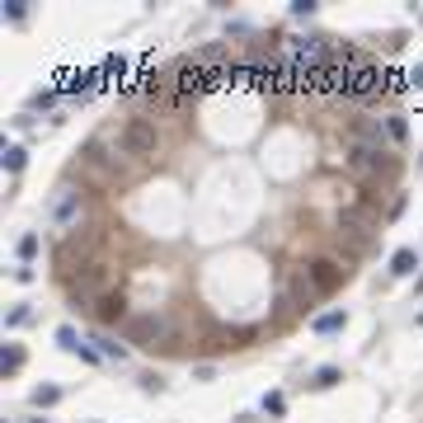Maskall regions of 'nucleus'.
Returning a JSON list of instances; mask_svg holds the SVG:
<instances>
[{
    "label": "nucleus",
    "mask_w": 423,
    "mask_h": 423,
    "mask_svg": "<svg viewBox=\"0 0 423 423\" xmlns=\"http://www.w3.org/2000/svg\"><path fill=\"white\" fill-rule=\"evenodd\" d=\"M348 169L362 179V184H395L400 179V156L381 141H353L348 146Z\"/></svg>",
    "instance_id": "nucleus-1"
},
{
    "label": "nucleus",
    "mask_w": 423,
    "mask_h": 423,
    "mask_svg": "<svg viewBox=\"0 0 423 423\" xmlns=\"http://www.w3.org/2000/svg\"><path fill=\"white\" fill-rule=\"evenodd\" d=\"M123 334H127V344H136V348H179L174 324H169V316H160V311H136V316L123 324Z\"/></svg>",
    "instance_id": "nucleus-2"
},
{
    "label": "nucleus",
    "mask_w": 423,
    "mask_h": 423,
    "mask_svg": "<svg viewBox=\"0 0 423 423\" xmlns=\"http://www.w3.org/2000/svg\"><path fill=\"white\" fill-rule=\"evenodd\" d=\"M71 174H76L80 184L90 188H108L118 174H113V151H104V141L94 136V141H85L76 151V160H71Z\"/></svg>",
    "instance_id": "nucleus-3"
},
{
    "label": "nucleus",
    "mask_w": 423,
    "mask_h": 423,
    "mask_svg": "<svg viewBox=\"0 0 423 423\" xmlns=\"http://www.w3.org/2000/svg\"><path fill=\"white\" fill-rule=\"evenodd\" d=\"M118 151H127L132 160H151L160 151V127L151 118H127L118 127Z\"/></svg>",
    "instance_id": "nucleus-4"
},
{
    "label": "nucleus",
    "mask_w": 423,
    "mask_h": 423,
    "mask_svg": "<svg viewBox=\"0 0 423 423\" xmlns=\"http://www.w3.org/2000/svg\"><path fill=\"white\" fill-rule=\"evenodd\" d=\"M306 273H311V282H316L320 296H334V291L353 278V264H348L344 254H316V259L306 264Z\"/></svg>",
    "instance_id": "nucleus-5"
},
{
    "label": "nucleus",
    "mask_w": 423,
    "mask_h": 423,
    "mask_svg": "<svg viewBox=\"0 0 423 423\" xmlns=\"http://www.w3.org/2000/svg\"><path fill=\"white\" fill-rule=\"evenodd\" d=\"M334 226H344V231H358V236H376L381 231V212L376 207H367V203H339V212H334Z\"/></svg>",
    "instance_id": "nucleus-6"
},
{
    "label": "nucleus",
    "mask_w": 423,
    "mask_h": 423,
    "mask_svg": "<svg viewBox=\"0 0 423 423\" xmlns=\"http://www.w3.org/2000/svg\"><path fill=\"white\" fill-rule=\"evenodd\" d=\"M282 306L287 311H316L320 306V291H316V282H311V273L306 268H287V291H282Z\"/></svg>",
    "instance_id": "nucleus-7"
},
{
    "label": "nucleus",
    "mask_w": 423,
    "mask_h": 423,
    "mask_svg": "<svg viewBox=\"0 0 423 423\" xmlns=\"http://www.w3.org/2000/svg\"><path fill=\"white\" fill-rule=\"evenodd\" d=\"M381 80H386V76H381V66L362 56V61L353 66V76H348V99H376V94L386 90Z\"/></svg>",
    "instance_id": "nucleus-8"
},
{
    "label": "nucleus",
    "mask_w": 423,
    "mask_h": 423,
    "mask_svg": "<svg viewBox=\"0 0 423 423\" xmlns=\"http://www.w3.org/2000/svg\"><path fill=\"white\" fill-rule=\"evenodd\" d=\"M367 249H371V240H367V236H358V231H344V226L334 231V254H344L348 264H358Z\"/></svg>",
    "instance_id": "nucleus-9"
},
{
    "label": "nucleus",
    "mask_w": 423,
    "mask_h": 423,
    "mask_svg": "<svg viewBox=\"0 0 423 423\" xmlns=\"http://www.w3.org/2000/svg\"><path fill=\"white\" fill-rule=\"evenodd\" d=\"M94 316H99V324H118V320H123V324H127V296H123V291H108L104 301H99V306H94Z\"/></svg>",
    "instance_id": "nucleus-10"
},
{
    "label": "nucleus",
    "mask_w": 423,
    "mask_h": 423,
    "mask_svg": "<svg viewBox=\"0 0 423 423\" xmlns=\"http://www.w3.org/2000/svg\"><path fill=\"white\" fill-rule=\"evenodd\" d=\"M419 268V249H395L391 254V278H409Z\"/></svg>",
    "instance_id": "nucleus-11"
},
{
    "label": "nucleus",
    "mask_w": 423,
    "mask_h": 423,
    "mask_svg": "<svg viewBox=\"0 0 423 423\" xmlns=\"http://www.w3.org/2000/svg\"><path fill=\"white\" fill-rule=\"evenodd\" d=\"M344 324H348V316H344V311H324V316H316V320H311V329H316V334H339Z\"/></svg>",
    "instance_id": "nucleus-12"
},
{
    "label": "nucleus",
    "mask_w": 423,
    "mask_h": 423,
    "mask_svg": "<svg viewBox=\"0 0 423 423\" xmlns=\"http://www.w3.org/2000/svg\"><path fill=\"white\" fill-rule=\"evenodd\" d=\"M19 367H24V348H19V344H5V353H0V371H5V376H14Z\"/></svg>",
    "instance_id": "nucleus-13"
},
{
    "label": "nucleus",
    "mask_w": 423,
    "mask_h": 423,
    "mask_svg": "<svg viewBox=\"0 0 423 423\" xmlns=\"http://www.w3.org/2000/svg\"><path fill=\"white\" fill-rule=\"evenodd\" d=\"M339 381H344V371H339V367H320L316 376H311L316 391H329V386H339Z\"/></svg>",
    "instance_id": "nucleus-14"
},
{
    "label": "nucleus",
    "mask_w": 423,
    "mask_h": 423,
    "mask_svg": "<svg viewBox=\"0 0 423 423\" xmlns=\"http://www.w3.org/2000/svg\"><path fill=\"white\" fill-rule=\"evenodd\" d=\"M94 85H99V71H85V76H71V85H66V90L80 99V94H90Z\"/></svg>",
    "instance_id": "nucleus-15"
},
{
    "label": "nucleus",
    "mask_w": 423,
    "mask_h": 423,
    "mask_svg": "<svg viewBox=\"0 0 423 423\" xmlns=\"http://www.w3.org/2000/svg\"><path fill=\"white\" fill-rule=\"evenodd\" d=\"M94 344H99V358H123V353H127L113 334H94Z\"/></svg>",
    "instance_id": "nucleus-16"
},
{
    "label": "nucleus",
    "mask_w": 423,
    "mask_h": 423,
    "mask_svg": "<svg viewBox=\"0 0 423 423\" xmlns=\"http://www.w3.org/2000/svg\"><path fill=\"white\" fill-rule=\"evenodd\" d=\"M0 160H5V169H10V174H14V169H24V160H28V151H24V146H5V156H0Z\"/></svg>",
    "instance_id": "nucleus-17"
},
{
    "label": "nucleus",
    "mask_w": 423,
    "mask_h": 423,
    "mask_svg": "<svg viewBox=\"0 0 423 423\" xmlns=\"http://www.w3.org/2000/svg\"><path fill=\"white\" fill-rule=\"evenodd\" d=\"M56 400H61V391H56V386H38V391H33V404H38V409H52Z\"/></svg>",
    "instance_id": "nucleus-18"
},
{
    "label": "nucleus",
    "mask_w": 423,
    "mask_h": 423,
    "mask_svg": "<svg viewBox=\"0 0 423 423\" xmlns=\"http://www.w3.org/2000/svg\"><path fill=\"white\" fill-rule=\"evenodd\" d=\"M14 254H19V259H33V254H38V236H33V231H28V236H19V245H14Z\"/></svg>",
    "instance_id": "nucleus-19"
},
{
    "label": "nucleus",
    "mask_w": 423,
    "mask_h": 423,
    "mask_svg": "<svg viewBox=\"0 0 423 423\" xmlns=\"http://www.w3.org/2000/svg\"><path fill=\"white\" fill-rule=\"evenodd\" d=\"M386 136H391V141H404V136H409V123H404V118H386Z\"/></svg>",
    "instance_id": "nucleus-20"
},
{
    "label": "nucleus",
    "mask_w": 423,
    "mask_h": 423,
    "mask_svg": "<svg viewBox=\"0 0 423 423\" xmlns=\"http://www.w3.org/2000/svg\"><path fill=\"white\" fill-rule=\"evenodd\" d=\"M104 76H127V56H104Z\"/></svg>",
    "instance_id": "nucleus-21"
},
{
    "label": "nucleus",
    "mask_w": 423,
    "mask_h": 423,
    "mask_svg": "<svg viewBox=\"0 0 423 423\" xmlns=\"http://www.w3.org/2000/svg\"><path fill=\"white\" fill-rule=\"evenodd\" d=\"M56 344L71 348V353H80V339H76V329H71V324H61V329H56Z\"/></svg>",
    "instance_id": "nucleus-22"
},
{
    "label": "nucleus",
    "mask_w": 423,
    "mask_h": 423,
    "mask_svg": "<svg viewBox=\"0 0 423 423\" xmlns=\"http://www.w3.org/2000/svg\"><path fill=\"white\" fill-rule=\"evenodd\" d=\"M259 334H264L259 324H245V329H236V348H249L254 339H259Z\"/></svg>",
    "instance_id": "nucleus-23"
},
{
    "label": "nucleus",
    "mask_w": 423,
    "mask_h": 423,
    "mask_svg": "<svg viewBox=\"0 0 423 423\" xmlns=\"http://www.w3.org/2000/svg\"><path fill=\"white\" fill-rule=\"evenodd\" d=\"M264 409H268V414H282V409H287V395H282V391H268V395H264Z\"/></svg>",
    "instance_id": "nucleus-24"
},
{
    "label": "nucleus",
    "mask_w": 423,
    "mask_h": 423,
    "mask_svg": "<svg viewBox=\"0 0 423 423\" xmlns=\"http://www.w3.org/2000/svg\"><path fill=\"white\" fill-rule=\"evenodd\" d=\"M5 14H10L14 24H24V0H5Z\"/></svg>",
    "instance_id": "nucleus-25"
},
{
    "label": "nucleus",
    "mask_w": 423,
    "mask_h": 423,
    "mask_svg": "<svg viewBox=\"0 0 423 423\" xmlns=\"http://www.w3.org/2000/svg\"><path fill=\"white\" fill-rule=\"evenodd\" d=\"M400 212H404V198H400V193H395V198H391V207H386V221H395Z\"/></svg>",
    "instance_id": "nucleus-26"
},
{
    "label": "nucleus",
    "mask_w": 423,
    "mask_h": 423,
    "mask_svg": "<svg viewBox=\"0 0 423 423\" xmlns=\"http://www.w3.org/2000/svg\"><path fill=\"white\" fill-rule=\"evenodd\" d=\"M409 80H414V85H423V66H414V76H409Z\"/></svg>",
    "instance_id": "nucleus-27"
},
{
    "label": "nucleus",
    "mask_w": 423,
    "mask_h": 423,
    "mask_svg": "<svg viewBox=\"0 0 423 423\" xmlns=\"http://www.w3.org/2000/svg\"><path fill=\"white\" fill-rule=\"evenodd\" d=\"M28 423H48V419H28Z\"/></svg>",
    "instance_id": "nucleus-28"
},
{
    "label": "nucleus",
    "mask_w": 423,
    "mask_h": 423,
    "mask_svg": "<svg viewBox=\"0 0 423 423\" xmlns=\"http://www.w3.org/2000/svg\"><path fill=\"white\" fill-rule=\"evenodd\" d=\"M419 291H423V278H419Z\"/></svg>",
    "instance_id": "nucleus-29"
},
{
    "label": "nucleus",
    "mask_w": 423,
    "mask_h": 423,
    "mask_svg": "<svg viewBox=\"0 0 423 423\" xmlns=\"http://www.w3.org/2000/svg\"><path fill=\"white\" fill-rule=\"evenodd\" d=\"M419 324H423V316H419Z\"/></svg>",
    "instance_id": "nucleus-30"
}]
</instances>
